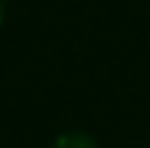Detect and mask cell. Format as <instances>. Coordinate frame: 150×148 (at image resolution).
Returning <instances> with one entry per match:
<instances>
[{"label": "cell", "mask_w": 150, "mask_h": 148, "mask_svg": "<svg viewBox=\"0 0 150 148\" xmlns=\"http://www.w3.org/2000/svg\"><path fill=\"white\" fill-rule=\"evenodd\" d=\"M53 148H97V143L83 132H67V134H61L56 140Z\"/></svg>", "instance_id": "obj_1"}, {"label": "cell", "mask_w": 150, "mask_h": 148, "mask_svg": "<svg viewBox=\"0 0 150 148\" xmlns=\"http://www.w3.org/2000/svg\"><path fill=\"white\" fill-rule=\"evenodd\" d=\"M0 22H3V0H0Z\"/></svg>", "instance_id": "obj_2"}]
</instances>
